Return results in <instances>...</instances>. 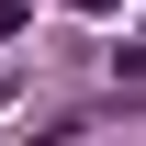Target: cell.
Returning <instances> with one entry per match:
<instances>
[{
    "mask_svg": "<svg viewBox=\"0 0 146 146\" xmlns=\"http://www.w3.org/2000/svg\"><path fill=\"white\" fill-rule=\"evenodd\" d=\"M0 34H23V0H0Z\"/></svg>",
    "mask_w": 146,
    "mask_h": 146,
    "instance_id": "obj_1",
    "label": "cell"
},
{
    "mask_svg": "<svg viewBox=\"0 0 146 146\" xmlns=\"http://www.w3.org/2000/svg\"><path fill=\"white\" fill-rule=\"evenodd\" d=\"M79 11H112V0H79Z\"/></svg>",
    "mask_w": 146,
    "mask_h": 146,
    "instance_id": "obj_2",
    "label": "cell"
}]
</instances>
